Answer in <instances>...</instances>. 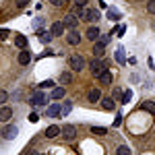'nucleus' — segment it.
<instances>
[{"label":"nucleus","mask_w":155,"mask_h":155,"mask_svg":"<svg viewBox=\"0 0 155 155\" xmlns=\"http://www.w3.org/2000/svg\"><path fill=\"white\" fill-rule=\"evenodd\" d=\"M46 116H48V118H60V116H62V107H60L58 104H52V106H48V110H46Z\"/></svg>","instance_id":"20e7f679"},{"label":"nucleus","mask_w":155,"mask_h":155,"mask_svg":"<svg viewBox=\"0 0 155 155\" xmlns=\"http://www.w3.org/2000/svg\"><path fill=\"white\" fill-rule=\"evenodd\" d=\"M116 155H130V149L126 145H120L118 149H116Z\"/></svg>","instance_id":"b1692460"},{"label":"nucleus","mask_w":155,"mask_h":155,"mask_svg":"<svg viewBox=\"0 0 155 155\" xmlns=\"http://www.w3.org/2000/svg\"><path fill=\"white\" fill-rule=\"evenodd\" d=\"M107 19H110V21H118V19H120V12L114 11V8H112V11H107Z\"/></svg>","instance_id":"a878e982"},{"label":"nucleus","mask_w":155,"mask_h":155,"mask_svg":"<svg viewBox=\"0 0 155 155\" xmlns=\"http://www.w3.org/2000/svg\"><path fill=\"white\" fill-rule=\"evenodd\" d=\"M62 137H64L66 141H74V139H77V130H74V126L66 124V126L62 128Z\"/></svg>","instance_id":"0eeeda50"},{"label":"nucleus","mask_w":155,"mask_h":155,"mask_svg":"<svg viewBox=\"0 0 155 155\" xmlns=\"http://www.w3.org/2000/svg\"><path fill=\"white\" fill-rule=\"evenodd\" d=\"M130 97H132V91H130V89H126V91L122 93V99H120V101H122V104H128Z\"/></svg>","instance_id":"393cba45"},{"label":"nucleus","mask_w":155,"mask_h":155,"mask_svg":"<svg viewBox=\"0 0 155 155\" xmlns=\"http://www.w3.org/2000/svg\"><path fill=\"white\" fill-rule=\"evenodd\" d=\"M106 46L107 44H104L101 39H97L95 46H93V56H95V58H101V56L106 54Z\"/></svg>","instance_id":"6e6552de"},{"label":"nucleus","mask_w":155,"mask_h":155,"mask_svg":"<svg viewBox=\"0 0 155 155\" xmlns=\"http://www.w3.org/2000/svg\"><path fill=\"white\" fill-rule=\"evenodd\" d=\"M114 99H122V89H114Z\"/></svg>","instance_id":"473e14b6"},{"label":"nucleus","mask_w":155,"mask_h":155,"mask_svg":"<svg viewBox=\"0 0 155 155\" xmlns=\"http://www.w3.org/2000/svg\"><path fill=\"white\" fill-rule=\"evenodd\" d=\"M101 106H104V110H107V112H110V110H114V106H116V104H114V99L106 97V99L101 101Z\"/></svg>","instance_id":"4be33fe9"},{"label":"nucleus","mask_w":155,"mask_h":155,"mask_svg":"<svg viewBox=\"0 0 155 155\" xmlns=\"http://www.w3.org/2000/svg\"><path fill=\"white\" fill-rule=\"evenodd\" d=\"M120 122H122V114H118V116H116V120H114V126H120Z\"/></svg>","instance_id":"ea45409f"},{"label":"nucleus","mask_w":155,"mask_h":155,"mask_svg":"<svg viewBox=\"0 0 155 155\" xmlns=\"http://www.w3.org/2000/svg\"><path fill=\"white\" fill-rule=\"evenodd\" d=\"M91 132H93V134H97V137H104V134H106V128H101V126H93V128H91Z\"/></svg>","instance_id":"bb28decb"},{"label":"nucleus","mask_w":155,"mask_h":155,"mask_svg":"<svg viewBox=\"0 0 155 155\" xmlns=\"http://www.w3.org/2000/svg\"><path fill=\"white\" fill-rule=\"evenodd\" d=\"M147 11L151 15H155V0H147Z\"/></svg>","instance_id":"c85d7f7f"},{"label":"nucleus","mask_w":155,"mask_h":155,"mask_svg":"<svg viewBox=\"0 0 155 155\" xmlns=\"http://www.w3.org/2000/svg\"><path fill=\"white\" fill-rule=\"evenodd\" d=\"M62 23H64V27H68V29H77L79 19H77V15H74V12H68V15H66V19H64Z\"/></svg>","instance_id":"39448f33"},{"label":"nucleus","mask_w":155,"mask_h":155,"mask_svg":"<svg viewBox=\"0 0 155 155\" xmlns=\"http://www.w3.org/2000/svg\"><path fill=\"white\" fill-rule=\"evenodd\" d=\"M46 56H54V52H52V50H46V52H44V54H39L37 58H46Z\"/></svg>","instance_id":"c9c22d12"},{"label":"nucleus","mask_w":155,"mask_h":155,"mask_svg":"<svg viewBox=\"0 0 155 155\" xmlns=\"http://www.w3.org/2000/svg\"><path fill=\"white\" fill-rule=\"evenodd\" d=\"M66 41H68L71 46H77V44L81 41V35L77 33V29H71V31H68V35H66Z\"/></svg>","instance_id":"f8f14e48"},{"label":"nucleus","mask_w":155,"mask_h":155,"mask_svg":"<svg viewBox=\"0 0 155 155\" xmlns=\"http://www.w3.org/2000/svg\"><path fill=\"white\" fill-rule=\"evenodd\" d=\"M25 155H39V153H37V151H27Z\"/></svg>","instance_id":"a19ab883"},{"label":"nucleus","mask_w":155,"mask_h":155,"mask_svg":"<svg viewBox=\"0 0 155 155\" xmlns=\"http://www.w3.org/2000/svg\"><path fill=\"white\" fill-rule=\"evenodd\" d=\"M27 4H29V0H17V6H19V8H23Z\"/></svg>","instance_id":"e433bc0d"},{"label":"nucleus","mask_w":155,"mask_h":155,"mask_svg":"<svg viewBox=\"0 0 155 155\" xmlns=\"http://www.w3.org/2000/svg\"><path fill=\"white\" fill-rule=\"evenodd\" d=\"M50 4H54V6H62L64 0H50Z\"/></svg>","instance_id":"58836bf2"},{"label":"nucleus","mask_w":155,"mask_h":155,"mask_svg":"<svg viewBox=\"0 0 155 155\" xmlns=\"http://www.w3.org/2000/svg\"><path fill=\"white\" fill-rule=\"evenodd\" d=\"M15 44H17V48H27V37L19 35L17 39H15Z\"/></svg>","instance_id":"5701e85b"},{"label":"nucleus","mask_w":155,"mask_h":155,"mask_svg":"<svg viewBox=\"0 0 155 155\" xmlns=\"http://www.w3.org/2000/svg\"><path fill=\"white\" fill-rule=\"evenodd\" d=\"M37 37H39V39H41V41H44V44H50V41H52V33H50V31H46V29H37Z\"/></svg>","instance_id":"4468645a"},{"label":"nucleus","mask_w":155,"mask_h":155,"mask_svg":"<svg viewBox=\"0 0 155 155\" xmlns=\"http://www.w3.org/2000/svg\"><path fill=\"white\" fill-rule=\"evenodd\" d=\"M97 79H99L101 83L110 85V83H112V72H110V71L106 68V71H101V72H99V77H97Z\"/></svg>","instance_id":"dca6fc26"},{"label":"nucleus","mask_w":155,"mask_h":155,"mask_svg":"<svg viewBox=\"0 0 155 155\" xmlns=\"http://www.w3.org/2000/svg\"><path fill=\"white\" fill-rule=\"evenodd\" d=\"M41 25H44V17H37L35 21H33V27L35 29H41Z\"/></svg>","instance_id":"c756f323"},{"label":"nucleus","mask_w":155,"mask_h":155,"mask_svg":"<svg viewBox=\"0 0 155 155\" xmlns=\"http://www.w3.org/2000/svg\"><path fill=\"white\" fill-rule=\"evenodd\" d=\"M68 62H71V68L74 72H79V71H83V68H85V58H83V56H79V54L71 56V60H68Z\"/></svg>","instance_id":"7ed1b4c3"},{"label":"nucleus","mask_w":155,"mask_h":155,"mask_svg":"<svg viewBox=\"0 0 155 155\" xmlns=\"http://www.w3.org/2000/svg\"><path fill=\"white\" fill-rule=\"evenodd\" d=\"M19 64L25 66V64H29V60H31V54H29V50H21V54H19Z\"/></svg>","instance_id":"2eb2a0df"},{"label":"nucleus","mask_w":155,"mask_h":155,"mask_svg":"<svg viewBox=\"0 0 155 155\" xmlns=\"http://www.w3.org/2000/svg\"><path fill=\"white\" fill-rule=\"evenodd\" d=\"M74 4H77V8H83L85 4H87V0H74Z\"/></svg>","instance_id":"4c0bfd02"},{"label":"nucleus","mask_w":155,"mask_h":155,"mask_svg":"<svg viewBox=\"0 0 155 155\" xmlns=\"http://www.w3.org/2000/svg\"><path fill=\"white\" fill-rule=\"evenodd\" d=\"M6 99H8V93L0 89V106H2V104H6Z\"/></svg>","instance_id":"7c9ffc66"},{"label":"nucleus","mask_w":155,"mask_h":155,"mask_svg":"<svg viewBox=\"0 0 155 155\" xmlns=\"http://www.w3.org/2000/svg\"><path fill=\"white\" fill-rule=\"evenodd\" d=\"M37 120H39L37 112H31V114H29V122H37Z\"/></svg>","instance_id":"72a5a7b5"},{"label":"nucleus","mask_w":155,"mask_h":155,"mask_svg":"<svg viewBox=\"0 0 155 155\" xmlns=\"http://www.w3.org/2000/svg\"><path fill=\"white\" fill-rule=\"evenodd\" d=\"M11 118H12V107L2 106L0 107V122H8Z\"/></svg>","instance_id":"1a4fd4ad"},{"label":"nucleus","mask_w":155,"mask_h":155,"mask_svg":"<svg viewBox=\"0 0 155 155\" xmlns=\"http://www.w3.org/2000/svg\"><path fill=\"white\" fill-rule=\"evenodd\" d=\"M29 104H31V106H46V95H44L41 91H37V93H33V95H31Z\"/></svg>","instance_id":"423d86ee"},{"label":"nucleus","mask_w":155,"mask_h":155,"mask_svg":"<svg viewBox=\"0 0 155 155\" xmlns=\"http://www.w3.org/2000/svg\"><path fill=\"white\" fill-rule=\"evenodd\" d=\"M60 132H62L60 126H48V128H46V137H48V139H56V137H60Z\"/></svg>","instance_id":"ddd939ff"},{"label":"nucleus","mask_w":155,"mask_h":155,"mask_svg":"<svg viewBox=\"0 0 155 155\" xmlns=\"http://www.w3.org/2000/svg\"><path fill=\"white\" fill-rule=\"evenodd\" d=\"M64 93H66V91H64L62 87H54V91H52V99H62Z\"/></svg>","instance_id":"aec40b11"},{"label":"nucleus","mask_w":155,"mask_h":155,"mask_svg":"<svg viewBox=\"0 0 155 155\" xmlns=\"http://www.w3.org/2000/svg\"><path fill=\"white\" fill-rule=\"evenodd\" d=\"M60 83H62V85L72 83V74H71V72H62V74H60Z\"/></svg>","instance_id":"412c9836"},{"label":"nucleus","mask_w":155,"mask_h":155,"mask_svg":"<svg viewBox=\"0 0 155 155\" xmlns=\"http://www.w3.org/2000/svg\"><path fill=\"white\" fill-rule=\"evenodd\" d=\"M85 37H87L89 41H97V39H99V29H97V27H89V29L85 31Z\"/></svg>","instance_id":"9b49d317"},{"label":"nucleus","mask_w":155,"mask_h":155,"mask_svg":"<svg viewBox=\"0 0 155 155\" xmlns=\"http://www.w3.org/2000/svg\"><path fill=\"white\" fill-rule=\"evenodd\" d=\"M106 68H107V62H106V60L95 58V60H91V62H89V71H91L93 77H99V72L106 71Z\"/></svg>","instance_id":"f257e3e1"},{"label":"nucleus","mask_w":155,"mask_h":155,"mask_svg":"<svg viewBox=\"0 0 155 155\" xmlns=\"http://www.w3.org/2000/svg\"><path fill=\"white\" fill-rule=\"evenodd\" d=\"M17 134H19V128L12 126V124H6V126L0 130V137H2L4 141H12V139H17Z\"/></svg>","instance_id":"f03ea898"},{"label":"nucleus","mask_w":155,"mask_h":155,"mask_svg":"<svg viewBox=\"0 0 155 155\" xmlns=\"http://www.w3.org/2000/svg\"><path fill=\"white\" fill-rule=\"evenodd\" d=\"M114 56H116V62H118V64H124V62H126V56H124V48H122V46L116 48V54H114Z\"/></svg>","instance_id":"f3484780"},{"label":"nucleus","mask_w":155,"mask_h":155,"mask_svg":"<svg viewBox=\"0 0 155 155\" xmlns=\"http://www.w3.org/2000/svg\"><path fill=\"white\" fill-rule=\"evenodd\" d=\"M8 33H11L8 29H0V39H6V37H8Z\"/></svg>","instance_id":"f704fd0d"},{"label":"nucleus","mask_w":155,"mask_h":155,"mask_svg":"<svg viewBox=\"0 0 155 155\" xmlns=\"http://www.w3.org/2000/svg\"><path fill=\"white\" fill-rule=\"evenodd\" d=\"M54 81H52V79H48V81H44V83H41V87H44V89H48V87H54Z\"/></svg>","instance_id":"2f4dec72"},{"label":"nucleus","mask_w":155,"mask_h":155,"mask_svg":"<svg viewBox=\"0 0 155 155\" xmlns=\"http://www.w3.org/2000/svg\"><path fill=\"white\" fill-rule=\"evenodd\" d=\"M71 110H72V104L71 101H64V106H62V116H68Z\"/></svg>","instance_id":"cd10ccee"},{"label":"nucleus","mask_w":155,"mask_h":155,"mask_svg":"<svg viewBox=\"0 0 155 155\" xmlns=\"http://www.w3.org/2000/svg\"><path fill=\"white\" fill-rule=\"evenodd\" d=\"M99 97H101V91H99V89H91V91H89V101H91V104L99 101Z\"/></svg>","instance_id":"6ab92c4d"},{"label":"nucleus","mask_w":155,"mask_h":155,"mask_svg":"<svg viewBox=\"0 0 155 155\" xmlns=\"http://www.w3.org/2000/svg\"><path fill=\"white\" fill-rule=\"evenodd\" d=\"M50 33H52L54 37L62 35V33H64V23H62V21H56V23L52 25V29H50Z\"/></svg>","instance_id":"9d476101"},{"label":"nucleus","mask_w":155,"mask_h":155,"mask_svg":"<svg viewBox=\"0 0 155 155\" xmlns=\"http://www.w3.org/2000/svg\"><path fill=\"white\" fill-rule=\"evenodd\" d=\"M141 110H145V112H149V114L155 116V101H143L141 104Z\"/></svg>","instance_id":"a211bd4d"}]
</instances>
